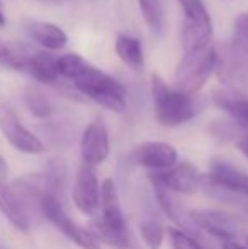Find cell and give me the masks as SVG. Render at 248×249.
<instances>
[{"mask_svg": "<svg viewBox=\"0 0 248 249\" xmlns=\"http://www.w3.org/2000/svg\"><path fill=\"white\" fill-rule=\"evenodd\" d=\"M58 73L72 82L76 92L100 107L114 114H123L128 108V92L123 83L90 65L76 53H66L58 58Z\"/></svg>", "mask_w": 248, "mask_h": 249, "instance_id": "obj_1", "label": "cell"}, {"mask_svg": "<svg viewBox=\"0 0 248 249\" xmlns=\"http://www.w3.org/2000/svg\"><path fill=\"white\" fill-rule=\"evenodd\" d=\"M179 153L169 142L162 141H148L136 146L131 153V161L138 166H143L152 171L169 170L177 164Z\"/></svg>", "mask_w": 248, "mask_h": 249, "instance_id": "obj_12", "label": "cell"}, {"mask_svg": "<svg viewBox=\"0 0 248 249\" xmlns=\"http://www.w3.org/2000/svg\"><path fill=\"white\" fill-rule=\"evenodd\" d=\"M186 20L182 27V46L184 51H197L211 46L212 41V20L208 9L199 0L195 5L184 12Z\"/></svg>", "mask_w": 248, "mask_h": 249, "instance_id": "obj_8", "label": "cell"}, {"mask_svg": "<svg viewBox=\"0 0 248 249\" xmlns=\"http://www.w3.org/2000/svg\"><path fill=\"white\" fill-rule=\"evenodd\" d=\"M44 2H61V0H44Z\"/></svg>", "mask_w": 248, "mask_h": 249, "instance_id": "obj_31", "label": "cell"}, {"mask_svg": "<svg viewBox=\"0 0 248 249\" xmlns=\"http://www.w3.org/2000/svg\"><path fill=\"white\" fill-rule=\"evenodd\" d=\"M5 26V14H3L2 10V3H0V27Z\"/></svg>", "mask_w": 248, "mask_h": 249, "instance_id": "obj_30", "label": "cell"}, {"mask_svg": "<svg viewBox=\"0 0 248 249\" xmlns=\"http://www.w3.org/2000/svg\"><path fill=\"white\" fill-rule=\"evenodd\" d=\"M39 213L48 222L53 224L58 231H61V232L65 234L72 243H75L78 248L100 249V243L95 239V236L90 232V229H83L75 220L70 219V215L65 212V209H63L61 200L55 194L46 192V194L41 197Z\"/></svg>", "mask_w": 248, "mask_h": 249, "instance_id": "obj_5", "label": "cell"}, {"mask_svg": "<svg viewBox=\"0 0 248 249\" xmlns=\"http://www.w3.org/2000/svg\"><path fill=\"white\" fill-rule=\"evenodd\" d=\"M167 234H169V241L172 249H204V246L194 236H191L186 229L169 227Z\"/></svg>", "mask_w": 248, "mask_h": 249, "instance_id": "obj_25", "label": "cell"}, {"mask_svg": "<svg viewBox=\"0 0 248 249\" xmlns=\"http://www.w3.org/2000/svg\"><path fill=\"white\" fill-rule=\"evenodd\" d=\"M72 198L75 207L85 215H94L100 205V183L95 166L82 163L76 170L72 188Z\"/></svg>", "mask_w": 248, "mask_h": 249, "instance_id": "obj_11", "label": "cell"}, {"mask_svg": "<svg viewBox=\"0 0 248 249\" xmlns=\"http://www.w3.org/2000/svg\"><path fill=\"white\" fill-rule=\"evenodd\" d=\"M100 217L92 222L90 232L102 244L116 249L129 248L128 222L119 202L117 188L113 178H106L100 185Z\"/></svg>", "mask_w": 248, "mask_h": 249, "instance_id": "obj_2", "label": "cell"}, {"mask_svg": "<svg viewBox=\"0 0 248 249\" xmlns=\"http://www.w3.org/2000/svg\"><path fill=\"white\" fill-rule=\"evenodd\" d=\"M24 102L31 114L38 119H48L55 114V105L51 104L46 93L41 92L38 87H27L24 92Z\"/></svg>", "mask_w": 248, "mask_h": 249, "instance_id": "obj_22", "label": "cell"}, {"mask_svg": "<svg viewBox=\"0 0 248 249\" xmlns=\"http://www.w3.org/2000/svg\"><path fill=\"white\" fill-rule=\"evenodd\" d=\"M212 104L221 110H225L229 117L248 122V95H245L242 90L229 89V87L214 90L212 92Z\"/></svg>", "mask_w": 248, "mask_h": 249, "instance_id": "obj_18", "label": "cell"}, {"mask_svg": "<svg viewBox=\"0 0 248 249\" xmlns=\"http://www.w3.org/2000/svg\"><path fill=\"white\" fill-rule=\"evenodd\" d=\"M165 227L155 219H146L139 224V234L148 249H162V244L165 241Z\"/></svg>", "mask_w": 248, "mask_h": 249, "instance_id": "obj_23", "label": "cell"}, {"mask_svg": "<svg viewBox=\"0 0 248 249\" xmlns=\"http://www.w3.org/2000/svg\"><path fill=\"white\" fill-rule=\"evenodd\" d=\"M199 0H179V3H180V7H182V10L186 12V10L191 9L192 5H195Z\"/></svg>", "mask_w": 248, "mask_h": 249, "instance_id": "obj_28", "label": "cell"}, {"mask_svg": "<svg viewBox=\"0 0 248 249\" xmlns=\"http://www.w3.org/2000/svg\"><path fill=\"white\" fill-rule=\"evenodd\" d=\"M204 178L209 183L216 185L221 190L231 195H242L248 198V175L240 171L233 164L221 160H214L211 163V170Z\"/></svg>", "mask_w": 248, "mask_h": 249, "instance_id": "obj_14", "label": "cell"}, {"mask_svg": "<svg viewBox=\"0 0 248 249\" xmlns=\"http://www.w3.org/2000/svg\"><path fill=\"white\" fill-rule=\"evenodd\" d=\"M150 178L153 185L165 188L170 194L192 195L202 188V175L192 163L173 164L169 170L155 171Z\"/></svg>", "mask_w": 248, "mask_h": 249, "instance_id": "obj_9", "label": "cell"}, {"mask_svg": "<svg viewBox=\"0 0 248 249\" xmlns=\"http://www.w3.org/2000/svg\"><path fill=\"white\" fill-rule=\"evenodd\" d=\"M235 146L238 148L240 153L243 154V156L248 160V141H240V142H235Z\"/></svg>", "mask_w": 248, "mask_h": 249, "instance_id": "obj_27", "label": "cell"}, {"mask_svg": "<svg viewBox=\"0 0 248 249\" xmlns=\"http://www.w3.org/2000/svg\"><path fill=\"white\" fill-rule=\"evenodd\" d=\"M216 66V48L208 46L197 51H184L173 71V89L197 95L208 83Z\"/></svg>", "mask_w": 248, "mask_h": 249, "instance_id": "obj_4", "label": "cell"}, {"mask_svg": "<svg viewBox=\"0 0 248 249\" xmlns=\"http://www.w3.org/2000/svg\"><path fill=\"white\" fill-rule=\"evenodd\" d=\"M189 222L195 226V229L204 231L206 234L221 241L236 239L238 227L229 213L221 210H191Z\"/></svg>", "mask_w": 248, "mask_h": 249, "instance_id": "obj_13", "label": "cell"}, {"mask_svg": "<svg viewBox=\"0 0 248 249\" xmlns=\"http://www.w3.org/2000/svg\"><path fill=\"white\" fill-rule=\"evenodd\" d=\"M0 177H3V178L7 177V163L2 156H0Z\"/></svg>", "mask_w": 248, "mask_h": 249, "instance_id": "obj_29", "label": "cell"}, {"mask_svg": "<svg viewBox=\"0 0 248 249\" xmlns=\"http://www.w3.org/2000/svg\"><path fill=\"white\" fill-rule=\"evenodd\" d=\"M109 154L111 141L107 125L104 122V119L95 117L92 122L87 124V127L82 132V138H80L82 163H87L90 166H99V164L106 163Z\"/></svg>", "mask_w": 248, "mask_h": 249, "instance_id": "obj_10", "label": "cell"}, {"mask_svg": "<svg viewBox=\"0 0 248 249\" xmlns=\"http://www.w3.org/2000/svg\"><path fill=\"white\" fill-rule=\"evenodd\" d=\"M209 132L223 142L248 141V122L235 117L218 119L209 125Z\"/></svg>", "mask_w": 248, "mask_h": 249, "instance_id": "obj_20", "label": "cell"}, {"mask_svg": "<svg viewBox=\"0 0 248 249\" xmlns=\"http://www.w3.org/2000/svg\"><path fill=\"white\" fill-rule=\"evenodd\" d=\"M114 46H116L117 58L126 66L136 70V71H139L143 68V65H145V51H143L141 41L129 36V34H117Z\"/></svg>", "mask_w": 248, "mask_h": 249, "instance_id": "obj_19", "label": "cell"}, {"mask_svg": "<svg viewBox=\"0 0 248 249\" xmlns=\"http://www.w3.org/2000/svg\"><path fill=\"white\" fill-rule=\"evenodd\" d=\"M57 59L58 58H55L50 51L29 53L20 71H26L41 85H55L60 78Z\"/></svg>", "mask_w": 248, "mask_h": 249, "instance_id": "obj_15", "label": "cell"}, {"mask_svg": "<svg viewBox=\"0 0 248 249\" xmlns=\"http://www.w3.org/2000/svg\"><path fill=\"white\" fill-rule=\"evenodd\" d=\"M136 2H138L139 12H141L150 31L156 36H162L163 31H165V17H163L162 2L160 0H136Z\"/></svg>", "mask_w": 248, "mask_h": 249, "instance_id": "obj_21", "label": "cell"}, {"mask_svg": "<svg viewBox=\"0 0 248 249\" xmlns=\"http://www.w3.org/2000/svg\"><path fill=\"white\" fill-rule=\"evenodd\" d=\"M214 73L223 85L235 90H248V56L233 43L216 48Z\"/></svg>", "mask_w": 248, "mask_h": 249, "instance_id": "obj_6", "label": "cell"}, {"mask_svg": "<svg viewBox=\"0 0 248 249\" xmlns=\"http://www.w3.org/2000/svg\"><path fill=\"white\" fill-rule=\"evenodd\" d=\"M223 249H248V248L236 243L235 239H229V241H223Z\"/></svg>", "mask_w": 248, "mask_h": 249, "instance_id": "obj_26", "label": "cell"}, {"mask_svg": "<svg viewBox=\"0 0 248 249\" xmlns=\"http://www.w3.org/2000/svg\"><path fill=\"white\" fill-rule=\"evenodd\" d=\"M0 131L12 148L24 154L44 153V144L36 134L20 122L17 114L7 104L0 102Z\"/></svg>", "mask_w": 248, "mask_h": 249, "instance_id": "obj_7", "label": "cell"}, {"mask_svg": "<svg viewBox=\"0 0 248 249\" xmlns=\"http://www.w3.org/2000/svg\"><path fill=\"white\" fill-rule=\"evenodd\" d=\"M152 95L155 102V119L163 127H177L186 124L202 108L197 97L169 87L158 73L152 75Z\"/></svg>", "mask_w": 248, "mask_h": 249, "instance_id": "obj_3", "label": "cell"}, {"mask_svg": "<svg viewBox=\"0 0 248 249\" xmlns=\"http://www.w3.org/2000/svg\"><path fill=\"white\" fill-rule=\"evenodd\" d=\"M233 46L248 56V12L236 16L233 22Z\"/></svg>", "mask_w": 248, "mask_h": 249, "instance_id": "obj_24", "label": "cell"}, {"mask_svg": "<svg viewBox=\"0 0 248 249\" xmlns=\"http://www.w3.org/2000/svg\"><path fill=\"white\" fill-rule=\"evenodd\" d=\"M0 210L10 220L16 229L27 232L31 227V213L26 210L24 203L20 202L19 195L12 187L5 183V178L0 177Z\"/></svg>", "mask_w": 248, "mask_h": 249, "instance_id": "obj_16", "label": "cell"}, {"mask_svg": "<svg viewBox=\"0 0 248 249\" xmlns=\"http://www.w3.org/2000/svg\"><path fill=\"white\" fill-rule=\"evenodd\" d=\"M26 33L29 37L43 46L48 51H58L63 50L68 43V36L60 26L53 22H44V20H27L26 22Z\"/></svg>", "mask_w": 248, "mask_h": 249, "instance_id": "obj_17", "label": "cell"}]
</instances>
